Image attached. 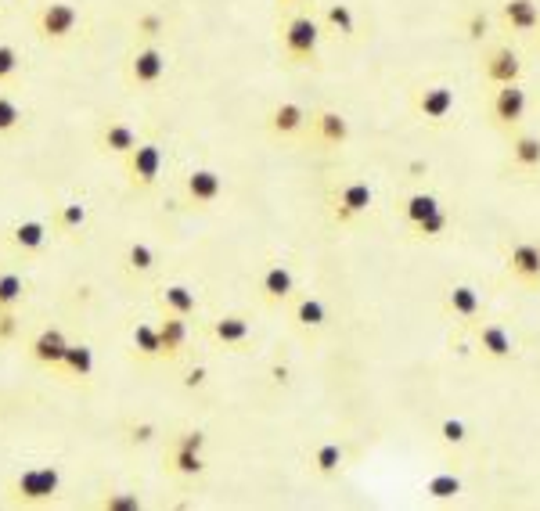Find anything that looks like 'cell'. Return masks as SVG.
Segmentation results:
<instances>
[{"instance_id": "obj_1", "label": "cell", "mask_w": 540, "mask_h": 511, "mask_svg": "<svg viewBox=\"0 0 540 511\" xmlns=\"http://www.w3.org/2000/svg\"><path fill=\"white\" fill-rule=\"evenodd\" d=\"M33 33H36V40H40V44H51V47L72 44V40L83 33L80 8H76V4H69V0H44V4H36Z\"/></svg>"}, {"instance_id": "obj_2", "label": "cell", "mask_w": 540, "mask_h": 511, "mask_svg": "<svg viewBox=\"0 0 540 511\" xmlns=\"http://www.w3.org/2000/svg\"><path fill=\"white\" fill-rule=\"evenodd\" d=\"M62 494V468L58 465H33L22 468L8 483V501L15 508H44Z\"/></svg>"}, {"instance_id": "obj_3", "label": "cell", "mask_w": 540, "mask_h": 511, "mask_svg": "<svg viewBox=\"0 0 540 511\" xmlns=\"http://www.w3.org/2000/svg\"><path fill=\"white\" fill-rule=\"evenodd\" d=\"M281 47H285V58L292 65H314L317 47H321V22L306 11L288 15L285 26H281Z\"/></svg>"}, {"instance_id": "obj_4", "label": "cell", "mask_w": 540, "mask_h": 511, "mask_svg": "<svg viewBox=\"0 0 540 511\" xmlns=\"http://www.w3.org/2000/svg\"><path fill=\"white\" fill-rule=\"evenodd\" d=\"M119 162H123V173H126V184H130V191H137V195H148V191L159 184L162 166H166V155H162L159 141H137L134 152L123 155Z\"/></svg>"}, {"instance_id": "obj_5", "label": "cell", "mask_w": 540, "mask_h": 511, "mask_svg": "<svg viewBox=\"0 0 540 511\" xmlns=\"http://www.w3.org/2000/svg\"><path fill=\"white\" fill-rule=\"evenodd\" d=\"M166 69H170V62H166V51L148 40V44H137L134 51H130V58H126V69H123V80L130 83L134 90H152V87H159V83L166 80Z\"/></svg>"}, {"instance_id": "obj_6", "label": "cell", "mask_w": 540, "mask_h": 511, "mask_svg": "<svg viewBox=\"0 0 540 511\" xmlns=\"http://www.w3.org/2000/svg\"><path fill=\"white\" fill-rule=\"evenodd\" d=\"M371 202H375V191H371L368 180H346L332 195V216L339 224H350V220L368 213Z\"/></svg>"}, {"instance_id": "obj_7", "label": "cell", "mask_w": 540, "mask_h": 511, "mask_svg": "<svg viewBox=\"0 0 540 511\" xmlns=\"http://www.w3.org/2000/svg\"><path fill=\"white\" fill-rule=\"evenodd\" d=\"M454 108H458V94H454V87H447V83H429V87H422L418 98H414V112L432 126L447 123V119L454 116Z\"/></svg>"}, {"instance_id": "obj_8", "label": "cell", "mask_w": 540, "mask_h": 511, "mask_svg": "<svg viewBox=\"0 0 540 511\" xmlns=\"http://www.w3.org/2000/svg\"><path fill=\"white\" fill-rule=\"evenodd\" d=\"M526 108H530V98H526V87L519 83H504V87L494 90V105H490V116H494L497 126L512 130L526 119Z\"/></svg>"}, {"instance_id": "obj_9", "label": "cell", "mask_w": 540, "mask_h": 511, "mask_svg": "<svg viewBox=\"0 0 540 511\" xmlns=\"http://www.w3.org/2000/svg\"><path fill=\"white\" fill-rule=\"evenodd\" d=\"M69 335L62 332V328H44V332H36L33 339H29V346H26V353H29V360L33 364H40V368H47V371H58L62 368V360H65V353H69Z\"/></svg>"}, {"instance_id": "obj_10", "label": "cell", "mask_w": 540, "mask_h": 511, "mask_svg": "<svg viewBox=\"0 0 540 511\" xmlns=\"http://www.w3.org/2000/svg\"><path fill=\"white\" fill-rule=\"evenodd\" d=\"M8 249L15 252V256H40V252L47 249V242H51V224H44V220H18V224L8 227Z\"/></svg>"}, {"instance_id": "obj_11", "label": "cell", "mask_w": 540, "mask_h": 511, "mask_svg": "<svg viewBox=\"0 0 540 511\" xmlns=\"http://www.w3.org/2000/svg\"><path fill=\"white\" fill-rule=\"evenodd\" d=\"M98 152L101 155H112V159H123V155H130L137 148V130L126 119H116V116H108L105 123L98 126Z\"/></svg>"}, {"instance_id": "obj_12", "label": "cell", "mask_w": 540, "mask_h": 511, "mask_svg": "<svg viewBox=\"0 0 540 511\" xmlns=\"http://www.w3.org/2000/svg\"><path fill=\"white\" fill-rule=\"evenodd\" d=\"M296 296V274L288 263H267L260 274V299L267 306H281Z\"/></svg>"}, {"instance_id": "obj_13", "label": "cell", "mask_w": 540, "mask_h": 511, "mask_svg": "<svg viewBox=\"0 0 540 511\" xmlns=\"http://www.w3.org/2000/svg\"><path fill=\"white\" fill-rule=\"evenodd\" d=\"M184 195H188V202L198 209L213 206V202H220V195H224V177L216 170H209V166H198V170H191L188 177H184Z\"/></svg>"}, {"instance_id": "obj_14", "label": "cell", "mask_w": 540, "mask_h": 511, "mask_svg": "<svg viewBox=\"0 0 540 511\" xmlns=\"http://www.w3.org/2000/svg\"><path fill=\"white\" fill-rule=\"evenodd\" d=\"M188 342H191V324H188V317H180V314H162V321H159L162 360H166V364L180 360V357H184V350H188Z\"/></svg>"}, {"instance_id": "obj_15", "label": "cell", "mask_w": 540, "mask_h": 511, "mask_svg": "<svg viewBox=\"0 0 540 511\" xmlns=\"http://www.w3.org/2000/svg\"><path fill=\"white\" fill-rule=\"evenodd\" d=\"M310 123V112H306L299 101H278V105L267 112V130L274 137H296Z\"/></svg>"}, {"instance_id": "obj_16", "label": "cell", "mask_w": 540, "mask_h": 511, "mask_svg": "<svg viewBox=\"0 0 540 511\" xmlns=\"http://www.w3.org/2000/svg\"><path fill=\"white\" fill-rule=\"evenodd\" d=\"M483 76L494 87H504V83H519L522 80V62L519 54L512 47H494V51H486L483 58Z\"/></svg>"}, {"instance_id": "obj_17", "label": "cell", "mask_w": 540, "mask_h": 511, "mask_svg": "<svg viewBox=\"0 0 540 511\" xmlns=\"http://www.w3.org/2000/svg\"><path fill=\"white\" fill-rule=\"evenodd\" d=\"M310 134H314V141L321 144H332V148H339V144L350 141V119L339 116V112H332V108H321V112H310Z\"/></svg>"}, {"instance_id": "obj_18", "label": "cell", "mask_w": 540, "mask_h": 511, "mask_svg": "<svg viewBox=\"0 0 540 511\" xmlns=\"http://www.w3.org/2000/svg\"><path fill=\"white\" fill-rule=\"evenodd\" d=\"M209 335H213V342L227 346V350H242V346H249V339H252V321L242 314H224L213 321Z\"/></svg>"}, {"instance_id": "obj_19", "label": "cell", "mask_w": 540, "mask_h": 511, "mask_svg": "<svg viewBox=\"0 0 540 511\" xmlns=\"http://www.w3.org/2000/svg\"><path fill=\"white\" fill-rule=\"evenodd\" d=\"M501 18L512 33L526 36L533 33V29H540V4L537 0H504Z\"/></svg>"}, {"instance_id": "obj_20", "label": "cell", "mask_w": 540, "mask_h": 511, "mask_svg": "<svg viewBox=\"0 0 540 511\" xmlns=\"http://www.w3.org/2000/svg\"><path fill=\"white\" fill-rule=\"evenodd\" d=\"M58 375L69 378V382L90 386V378H94V350H90L87 342H72L69 353H65V360H62V368H58Z\"/></svg>"}, {"instance_id": "obj_21", "label": "cell", "mask_w": 540, "mask_h": 511, "mask_svg": "<svg viewBox=\"0 0 540 511\" xmlns=\"http://www.w3.org/2000/svg\"><path fill=\"white\" fill-rule=\"evenodd\" d=\"M508 270H512L519 281H526V285H537L540 281V245H533V242L512 245V252H508Z\"/></svg>"}, {"instance_id": "obj_22", "label": "cell", "mask_w": 540, "mask_h": 511, "mask_svg": "<svg viewBox=\"0 0 540 511\" xmlns=\"http://www.w3.org/2000/svg\"><path fill=\"white\" fill-rule=\"evenodd\" d=\"M479 350H483V357H490V360H512L515 339L508 328H501V324H483V328H479Z\"/></svg>"}, {"instance_id": "obj_23", "label": "cell", "mask_w": 540, "mask_h": 511, "mask_svg": "<svg viewBox=\"0 0 540 511\" xmlns=\"http://www.w3.org/2000/svg\"><path fill=\"white\" fill-rule=\"evenodd\" d=\"M159 263V252L152 249L148 242H130L123 252V274L126 278H148Z\"/></svg>"}, {"instance_id": "obj_24", "label": "cell", "mask_w": 540, "mask_h": 511, "mask_svg": "<svg viewBox=\"0 0 540 511\" xmlns=\"http://www.w3.org/2000/svg\"><path fill=\"white\" fill-rule=\"evenodd\" d=\"M447 310L461 321H476L483 314V299L472 285H450L447 288Z\"/></svg>"}, {"instance_id": "obj_25", "label": "cell", "mask_w": 540, "mask_h": 511, "mask_svg": "<svg viewBox=\"0 0 540 511\" xmlns=\"http://www.w3.org/2000/svg\"><path fill=\"white\" fill-rule=\"evenodd\" d=\"M159 306L162 314H180V317H195L198 314V296L188 285H166L159 292Z\"/></svg>"}, {"instance_id": "obj_26", "label": "cell", "mask_w": 540, "mask_h": 511, "mask_svg": "<svg viewBox=\"0 0 540 511\" xmlns=\"http://www.w3.org/2000/svg\"><path fill=\"white\" fill-rule=\"evenodd\" d=\"M87 206L83 202H65L51 213V231L62 234V238H72V234H80L87 227Z\"/></svg>"}, {"instance_id": "obj_27", "label": "cell", "mask_w": 540, "mask_h": 511, "mask_svg": "<svg viewBox=\"0 0 540 511\" xmlns=\"http://www.w3.org/2000/svg\"><path fill=\"white\" fill-rule=\"evenodd\" d=\"M130 342H134V353H137V360H141V364H155V360H162L159 324L137 321V324H134V335H130Z\"/></svg>"}, {"instance_id": "obj_28", "label": "cell", "mask_w": 540, "mask_h": 511, "mask_svg": "<svg viewBox=\"0 0 540 511\" xmlns=\"http://www.w3.org/2000/svg\"><path fill=\"white\" fill-rule=\"evenodd\" d=\"M292 321H296L303 332H321L324 324H328V306L317 296H303L292 306Z\"/></svg>"}, {"instance_id": "obj_29", "label": "cell", "mask_w": 540, "mask_h": 511, "mask_svg": "<svg viewBox=\"0 0 540 511\" xmlns=\"http://www.w3.org/2000/svg\"><path fill=\"white\" fill-rule=\"evenodd\" d=\"M166 468H170L173 476L180 479H195L206 472V458L198 454V450H184V447H170L166 450Z\"/></svg>"}, {"instance_id": "obj_30", "label": "cell", "mask_w": 540, "mask_h": 511, "mask_svg": "<svg viewBox=\"0 0 540 511\" xmlns=\"http://www.w3.org/2000/svg\"><path fill=\"white\" fill-rule=\"evenodd\" d=\"M29 296V281L18 270H0V310H18Z\"/></svg>"}, {"instance_id": "obj_31", "label": "cell", "mask_w": 540, "mask_h": 511, "mask_svg": "<svg viewBox=\"0 0 540 511\" xmlns=\"http://www.w3.org/2000/svg\"><path fill=\"white\" fill-rule=\"evenodd\" d=\"M512 162L519 166V170H526V173L540 170V137L515 134L512 137Z\"/></svg>"}, {"instance_id": "obj_32", "label": "cell", "mask_w": 540, "mask_h": 511, "mask_svg": "<svg viewBox=\"0 0 540 511\" xmlns=\"http://www.w3.org/2000/svg\"><path fill=\"white\" fill-rule=\"evenodd\" d=\"M436 209H443L440 198H436V195H425V191H414V195L404 198V220H407L411 227L422 224L425 216H432Z\"/></svg>"}, {"instance_id": "obj_33", "label": "cell", "mask_w": 540, "mask_h": 511, "mask_svg": "<svg viewBox=\"0 0 540 511\" xmlns=\"http://www.w3.org/2000/svg\"><path fill=\"white\" fill-rule=\"evenodd\" d=\"M342 461H346V450L339 443H321L314 450V472L317 476H339Z\"/></svg>"}, {"instance_id": "obj_34", "label": "cell", "mask_w": 540, "mask_h": 511, "mask_svg": "<svg viewBox=\"0 0 540 511\" xmlns=\"http://www.w3.org/2000/svg\"><path fill=\"white\" fill-rule=\"evenodd\" d=\"M324 22H328V26H332V33H339V36L357 33V15H353L350 4H328V11H324Z\"/></svg>"}, {"instance_id": "obj_35", "label": "cell", "mask_w": 540, "mask_h": 511, "mask_svg": "<svg viewBox=\"0 0 540 511\" xmlns=\"http://www.w3.org/2000/svg\"><path fill=\"white\" fill-rule=\"evenodd\" d=\"M436 501H454V497H461V490H465V483H461L454 472H440V476H432L429 486H425Z\"/></svg>"}, {"instance_id": "obj_36", "label": "cell", "mask_w": 540, "mask_h": 511, "mask_svg": "<svg viewBox=\"0 0 540 511\" xmlns=\"http://www.w3.org/2000/svg\"><path fill=\"white\" fill-rule=\"evenodd\" d=\"M94 508H101V511H141L144 501L137 494H130V490H108L105 497H98Z\"/></svg>"}, {"instance_id": "obj_37", "label": "cell", "mask_w": 540, "mask_h": 511, "mask_svg": "<svg viewBox=\"0 0 540 511\" xmlns=\"http://www.w3.org/2000/svg\"><path fill=\"white\" fill-rule=\"evenodd\" d=\"M18 130H22V108L8 94H0V137L18 134Z\"/></svg>"}, {"instance_id": "obj_38", "label": "cell", "mask_w": 540, "mask_h": 511, "mask_svg": "<svg viewBox=\"0 0 540 511\" xmlns=\"http://www.w3.org/2000/svg\"><path fill=\"white\" fill-rule=\"evenodd\" d=\"M18 69H22V54L11 44H0V83H15Z\"/></svg>"}, {"instance_id": "obj_39", "label": "cell", "mask_w": 540, "mask_h": 511, "mask_svg": "<svg viewBox=\"0 0 540 511\" xmlns=\"http://www.w3.org/2000/svg\"><path fill=\"white\" fill-rule=\"evenodd\" d=\"M447 227H450L447 209H436L432 216H425L422 224H414V231H418V238H440V234H447Z\"/></svg>"}, {"instance_id": "obj_40", "label": "cell", "mask_w": 540, "mask_h": 511, "mask_svg": "<svg viewBox=\"0 0 540 511\" xmlns=\"http://www.w3.org/2000/svg\"><path fill=\"white\" fill-rule=\"evenodd\" d=\"M440 440L447 443V447H461V443L468 440V425L461 422V418H443V422H440Z\"/></svg>"}, {"instance_id": "obj_41", "label": "cell", "mask_w": 540, "mask_h": 511, "mask_svg": "<svg viewBox=\"0 0 540 511\" xmlns=\"http://www.w3.org/2000/svg\"><path fill=\"white\" fill-rule=\"evenodd\" d=\"M22 332V317L18 310H0V346H11Z\"/></svg>"}, {"instance_id": "obj_42", "label": "cell", "mask_w": 540, "mask_h": 511, "mask_svg": "<svg viewBox=\"0 0 540 511\" xmlns=\"http://www.w3.org/2000/svg\"><path fill=\"white\" fill-rule=\"evenodd\" d=\"M206 443H209L206 432H202V429H188V432H177V436H173V440H170V447L198 450V454H202V450H206Z\"/></svg>"}, {"instance_id": "obj_43", "label": "cell", "mask_w": 540, "mask_h": 511, "mask_svg": "<svg viewBox=\"0 0 540 511\" xmlns=\"http://www.w3.org/2000/svg\"><path fill=\"white\" fill-rule=\"evenodd\" d=\"M202 382H206V368H195L188 378H184V386H202Z\"/></svg>"}, {"instance_id": "obj_44", "label": "cell", "mask_w": 540, "mask_h": 511, "mask_svg": "<svg viewBox=\"0 0 540 511\" xmlns=\"http://www.w3.org/2000/svg\"><path fill=\"white\" fill-rule=\"evenodd\" d=\"M134 443H148L152 440V425H141V429H134V436H130Z\"/></svg>"}, {"instance_id": "obj_45", "label": "cell", "mask_w": 540, "mask_h": 511, "mask_svg": "<svg viewBox=\"0 0 540 511\" xmlns=\"http://www.w3.org/2000/svg\"><path fill=\"white\" fill-rule=\"evenodd\" d=\"M285 8H299V4H306V0H281Z\"/></svg>"}]
</instances>
